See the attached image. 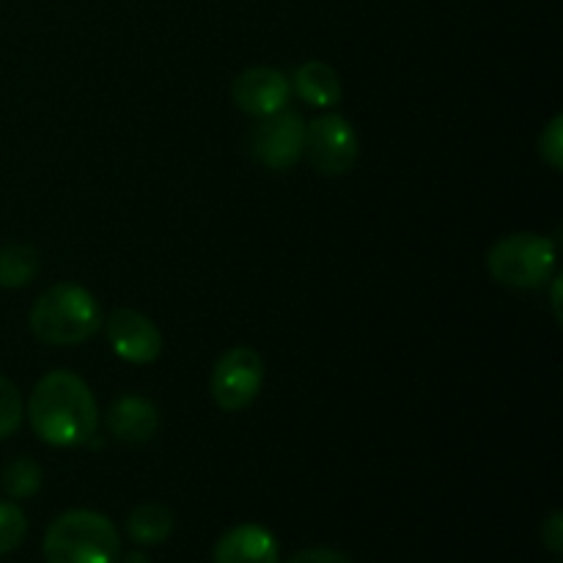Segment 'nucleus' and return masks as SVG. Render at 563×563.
Masks as SVG:
<instances>
[{
	"instance_id": "9",
	"label": "nucleus",
	"mask_w": 563,
	"mask_h": 563,
	"mask_svg": "<svg viewBox=\"0 0 563 563\" xmlns=\"http://www.w3.org/2000/svg\"><path fill=\"white\" fill-rule=\"evenodd\" d=\"M291 97V80L284 71L273 69V66H251L242 75H236L234 86H231V99L236 108L247 115H273L289 104Z\"/></svg>"
},
{
	"instance_id": "20",
	"label": "nucleus",
	"mask_w": 563,
	"mask_h": 563,
	"mask_svg": "<svg viewBox=\"0 0 563 563\" xmlns=\"http://www.w3.org/2000/svg\"><path fill=\"white\" fill-rule=\"evenodd\" d=\"M542 542L544 548L553 550V553H561L563 550V515L555 511V515L548 517V522H542Z\"/></svg>"
},
{
	"instance_id": "1",
	"label": "nucleus",
	"mask_w": 563,
	"mask_h": 563,
	"mask_svg": "<svg viewBox=\"0 0 563 563\" xmlns=\"http://www.w3.org/2000/svg\"><path fill=\"white\" fill-rule=\"evenodd\" d=\"M27 418L47 445L75 449L97 434L99 407L86 379L71 372H49L27 399Z\"/></svg>"
},
{
	"instance_id": "17",
	"label": "nucleus",
	"mask_w": 563,
	"mask_h": 563,
	"mask_svg": "<svg viewBox=\"0 0 563 563\" xmlns=\"http://www.w3.org/2000/svg\"><path fill=\"white\" fill-rule=\"evenodd\" d=\"M22 399L20 390L11 379L0 377V440L11 438L22 423Z\"/></svg>"
},
{
	"instance_id": "5",
	"label": "nucleus",
	"mask_w": 563,
	"mask_h": 563,
	"mask_svg": "<svg viewBox=\"0 0 563 563\" xmlns=\"http://www.w3.org/2000/svg\"><path fill=\"white\" fill-rule=\"evenodd\" d=\"M264 385V361L251 346H234L214 363L212 388L214 405L223 412H240L256 401Z\"/></svg>"
},
{
	"instance_id": "21",
	"label": "nucleus",
	"mask_w": 563,
	"mask_h": 563,
	"mask_svg": "<svg viewBox=\"0 0 563 563\" xmlns=\"http://www.w3.org/2000/svg\"><path fill=\"white\" fill-rule=\"evenodd\" d=\"M553 280V308H555V317L561 319V278H550Z\"/></svg>"
},
{
	"instance_id": "13",
	"label": "nucleus",
	"mask_w": 563,
	"mask_h": 563,
	"mask_svg": "<svg viewBox=\"0 0 563 563\" xmlns=\"http://www.w3.org/2000/svg\"><path fill=\"white\" fill-rule=\"evenodd\" d=\"M126 533L135 544L157 548L174 533V515L163 504H141L126 517Z\"/></svg>"
},
{
	"instance_id": "15",
	"label": "nucleus",
	"mask_w": 563,
	"mask_h": 563,
	"mask_svg": "<svg viewBox=\"0 0 563 563\" xmlns=\"http://www.w3.org/2000/svg\"><path fill=\"white\" fill-rule=\"evenodd\" d=\"M0 484H3L9 498H31V495L42 489V467L33 460H27V456H20V460L5 465Z\"/></svg>"
},
{
	"instance_id": "16",
	"label": "nucleus",
	"mask_w": 563,
	"mask_h": 563,
	"mask_svg": "<svg viewBox=\"0 0 563 563\" xmlns=\"http://www.w3.org/2000/svg\"><path fill=\"white\" fill-rule=\"evenodd\" d=\"M27 537V517L16 504L0 500V559L14 553Z\"/></svg>"
},
{
	"instance_id": "7",
	"label": "nucleus",
	"mask_w": 563,
	"mask_h": 563,
	"mask_svg": "<svg viewBox=\"0 0 563 563\" xmlns=\"http://www.w3.org/2000/svg\"><path fill=\"white\" fill-rule=\"evenodd\" d=\"M253 157L269 170H289L300 163L302 148H306V124L300 113L278 110L273 115H264L262 124L253 130L251 137Z\"/></svg>"
},
{
	"instance_id": "19",
	"label": "nucleus",
	"mask_w": 563,
	"mask_h": 563,
	"mask_svg": "<svg viewBox=\"0 0 563 563\" xmlns=\"http://www.w3.org/2000/svg\"><path fill=\"white\" fill-rule=\"evenodd\" d=\"M286 563H352V561L346 559L344 553H339V550L311 548V550H302V553H297L295 559L286 561Z\"/></svg>"
},
{
	"instance_id": "18",
	"label": "nucleus",
	"mask_w": 563,
	"mask_h": 563,
	"mask_svg": "<svg viewBox=\"0 0 563 563\" xmlns=\"http://www.w3.org/2000/svg\"><path fill=\"white\" fill-rule=\"evenodd\" d=\"M539 154L553 170L563 168V115H553L548 130L539 137Z\"/></svg>"
},
{
	"instance_id": "8",
	"label": "nucleus",
	"mask_w": 563,
	"mask_h": 563,
	"mask_svg": "<svg viewBox=\"0 0 563 563\" xmlns=\"http://www.w3.org/2000/svg\"><path fill=\"white\" fill-rule=\"evenodd\" d=\"M104 333H108L115 355L126 363H135V366L154 363L163 352V333H159L157 324L146 313L132 311V308H119V311L110 313L108 322H104Z\"/></svg>"
},
{
	"instance_id": "22",
	"label": "nucleus",
	"mask_w": 563,
	"mask_h": 563,
	"mask_svg": "<svg viewBox=\"0 0 563 563\" xmlns=\"http://www.w3.org/2000/svg\"><path fill=\"white\" fill-rule=\"evenodd\" d=\"M124 563H148V559H146V555H141V553H126Z\"/></svg>"
},
{
	"instance_id": "4",
	"label": "nucleus",
	"mask_w": 563,
	"mask_h": 563,
	"mask_svg": "<svg viewBox=\"0 0 563 563\" xmlns=\"http://www.w3.org/2000/svg\"><path fill=\"white\" fill-rule=\"evenodd\" d=\"M487 267L498 284L511 289H539L555 273V242L531 231L509 234L495 242Z\"/></svg>"
},
{
	"instance_id": "14",
	"label": "nucleus",
	"mask_w": 563,
	"mask_h": 563,
	"mask_svg": "<svg viewBox=\"0 0 563 563\" xmlns=\"http://www.w3.org/2000/svg\"><path fill=\"white\" fill-rule=\"evenodd\" d=\"M38 275V253L31 245L0 247V286L22 289Z\"/></svg>"
},
{
	"instance_id": "11",
	"label": "nucleus",
	"mask_w": 563,
	"mask_h": 563,
	"mask_svg": "<svg viewBox=\"0 0 563 563\" xmlns=\"http://www.w3.org/2000/svg\"><path fill=\"white\" fill-rule=\"evenodd\" d=\"M108 429L119 440L132 445L148 443L159 429V412L143 396H121L108 410Z\"/></svg>"
},
{
	"instance_id": "3",
	"label": "nucleus",
	"mask_w": 563,
	"mask_h": 563,
	"mask_svg": "<svg viewBox=\"0 0 563 563\" xmlns=\"http://www.w3.org/2000/svg\"><path fill=\"white\" fill-rule=\"evenodd\" d=\"M119 553L115 526L91 509L66 511L44 533L47 563H115Z\"/></svg>"
},
{
	"instance_id": "10",
	"label": "nucleus",
	"mask_w": 563,
	"mask_h": 563,
	"mask_svg": "<svg viewBox=\"0 0 563 563\" xmlns=\"http://www.w3.org/2000/svg\"><path fill=\"white\" fill-rule=\"evenodd\" d=\"M214 563H278V539L256 522H245L218 539L212 550Z\"/></svg>"
},
{
	"instance_id": "2",
	"label": "nucleus",
	"mask_w": 563,
	"mask_h": 563,
	"mask_svg": "<svg viewBox=\"0 0 563 563\" xmlns=\"http://www.w3.org/2000/svg\"><path fill=\"white\" fill-rule=\"evenodd\" d=\"M31 333L49 346H77L102 328L97 297L80 284H55L31 308Z\"/></svg>"
},
{
	"instance_id": "12",
	"label": "nucleus",
	"mask_w": 563,
	"mask_h": 563,
	"mask_svg": "<svg viewBox=\"0 0 563 563\" xmlns=\"http://www.w3.org/2000/svg\"><path fill=\"white\" fill-rule=\"evenodd\" d=\"M295 88L302 102H308L311 108H333L341 102L339 75L333 66L322 64V60L302 64L295 75Z\"/></svg>"
},
{
	"instance_id": "6",
	"label": "nucleus",
	"mask_w": 563,
	"mask_h": 563,
	"mask_svg": "<svg viewBox=\"0 0 563 563\" xmlns=\"http://www.w3.org/2000/svg\"><path fill=\"white\" fill-rule=\"evenodd\" d=\"M302 154H308V159H311L319 174L344 176L357 163L361 141H357L355 126L344 115L328 113L311 121V126H306V148H302Z\"/></svg>"
}]
</instances>
